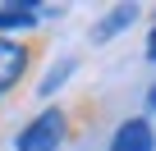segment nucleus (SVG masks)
I'll list each match as a JSON object with an SVG mask.
<instances>
[{
	"mask_svg": "<svg viewBox=\"0 0 156 151\" xmlns=\"http://www.w3.org/2000/svg\"><path fill=\"white\" fill-rule=\"evenodd\" d=\"M0 105H5V101H0Z\"/></svg>",
	"mask_w": 156,
	"mask_h": 151,
	"instance_id": "obj_9",
	"label": "nucleus"
},
{
	"mask_svg": "<svg viewBox=\"0 0 156 151\" xmlns=\"http://www.w3.org/2000/svg\"><path fill=\"white\" fill-rule=\"evenodd\" d=\"M106 151H156V124L147 115H129L119 119V128L110 133Z\"/></svg>",
	"mask_w": 156,
	"mask_h": 151,
	"instance_id": "obj_3",
	"label": "nucleus"
},
{
	"mask_svg": "<svg viewBox=\"0 0 156 151\" xmlns=\"http://www.w3.org/2000/svg\"><path fill=\"white\" fill-rule=\"evenodd\" d=\"M87 119H97V105L92 101L78 105V110H69V105H41L14 133V151H64L78 133H83Z\"/></svg>",
	"mask_w": 156,
	"mask_h": 151,
	"instance_id": "obj_1",
	"label": "nucleus"
},
{
	"mask_svg": "<svg viewBox=\"0 0 156 151\" xmlns=\"http://www.w3.org/2000/svg\"><path fill=\"white\" fill-rule=\"evenodd\" d=\"M73 64H78L73 55H69V60H60V69H51V73H46V78L37 83V96H41V101H46V96H55V92L64 87V78H69V73H73Z\"/></svg>",
	"mask_w": 156,
	"mask_h": 151,
	"instance_id": "obj_6",
	"label": "nucleus"
},
{
	"mask_svg": "<svg viewBox=\"0 0 156 151\" xmlns=\"http://www.w3.org/2000/svg\"><path fill=\"white\" fill-rule=\"evenodd\" d=\"M147 105H151V110H156V83H151V92H147Z\"/></svg>",
	"mask_w": 156,
	"mask_h": 151,
	"instance_id": "obj_8",
	"label": "nucleus"
},
{
	"mask_svg": "<svg viewBox=\"0 0 156 151\" xmlns=\"http://www.w3.org/2000/svg\"><path fill=\"white\" fill-rule=\"evenodd\" d=\"M51 50V37L46 32H32V37H0V101L14 96L28 73L37 69V60Z\"/></svg>",
	"mask_w": 156,
	"mask_h": 151,
	"instance_id": "obj_2",
	"label": "nucleus"
},
{
	"mask_svg": "<svg viewBox=\"0 0 156 151\" xmlns=\"http://www.w3.org/2000/svg\"><path fill=\"white\" fill-rule=\"evenodd\" d=\"M41 32V5H0V37H32Z\"/></svg>",
	"mask_w": 156,
	"mask_h": 151,
	"instance_id": "obj_4",
	"label": "nucleus"
},
{
	"mask_svg": "<svg viewBox=\"0 0 156 151\" xmlns=\"http://www.w3.org/2000/svg\"><path fill=\"white\" fill-rule=\"evenodd\" d=\"M142 55L156 60V28H147V41H142Z\"/></svg>",
	"mask_w": 156,
	"mask_h": 151,
	"instance_id": "obj_7",
	"label": "nucleus"
},
{
	"mask_svg": "<svg viewBox=\"0 0 156 151\" xmlns=\"http://www.w3.org/2000/svg\"><path fill=\"white\" fill-rule=\"evenodd\" d=\"M138 5H115V9H106L101 19H97V28H92V46H106V41H115L119 32H129L133 23H138Z\"/></svg>",
	"mask_w": 156,
	"mask_h": 151,
	"instance_id": "obj_5",
	"label": "nucleus"
}]
</instances>
